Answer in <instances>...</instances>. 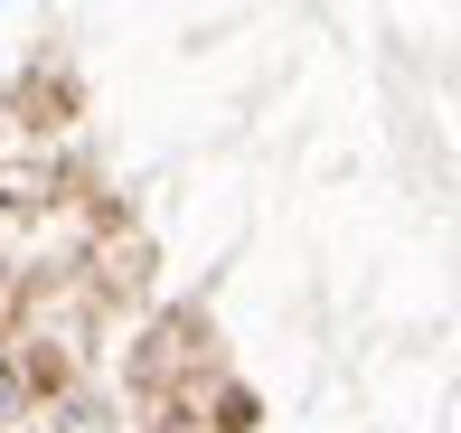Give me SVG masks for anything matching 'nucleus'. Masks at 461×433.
I'll return each mask as SVG.
<instances>
[{
    "instance_id": "obj_1",
    "label": "nucleus",
    "mask_w": 461,
    "mask_h": 433,
    "mask_svg": "<svg viewBox=\"0 0 461 433\" xmlns=\"http://www.w3.org/2000/svg\"><path fill=\"white\" fill-rule=\"evenodd\" d=\"M10 405H19V386H10V377H0V415H10Z\"/></svg>"
}]
</instances>
